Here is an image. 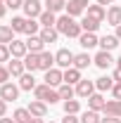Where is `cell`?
I'll list each match as a JSON object with an SVG mask.
<instances>
[{"mask_svg":"<svg viewBox=\"0 0 121 123\" xmlns=\"http://www.w3.org/2000/svg\"><path fill=\"white\" fill-rule=\"evenodd\" d=\"M55 29L60 31V33H64L67 38H81V33H83L81 24L76 21L74 17H69V14H62L60 19H57V26H55Z\"/></svg>","mask_w":121,"mask_h":123,"instance_id":"obj_1","label":"cell"},{"mask_svg":"<svg viewBox=\"0 0 121 123\" xmlns=\"http://www.w3.org/2000/svg\"><path fill=\"white\" fill-rule=\"evenodd\" d=\"M33 95H36V99H40V102H45V104H55V102H60V92L55 90L52 85H47V83H43V85H36V90H33Z\"/></svg>","mask_w":121,"mask_h":123,"instance_id":"obj_2","label":"cell"},{"mask_svg":"<svg viewBox=\"0 0 121 123\" xmlns=\"http://www.w3.org/2000/svg\"><path fill=\"white\" fill-rule=\"evenodd\" d=\"M24 14L29 17V19H38V17L43 14V2L40 0H24Z\"/></svg>","mask_w":121,"mask_h":123,"instance_id":"obj_3","label":"cell"},{"mask_svg":"<svg viewBox=\"0 0 121 123\" xmlns=\"http://www.w3.org/2000/svg\"><path fill=\"white\" fill-rule=\"evenodd\" d=\"M19 90H21V88H17L14 83L7 80V83L0 85V99H5V102H14L17 97H19Z\"/></svg>","mask_w":121,"mask_h":123,"instance_id":"obj_4","label":"cell"},{"mask_svg":"<svg viewBox=\"0 0 121 123\" xmlns=\"http://www.w3.org/2000/svg\"><path fill=\"white\" fill-rule=\"evenodd\" d=\"M55 64H57L60 69H69V66H74V52H69L67 47H62L60 52L55 55Z\"/></svg>","mask_w":121,"mask_h":123,"instance_id":"obj_5","label":"cell"},{"mask_svg":"<svg viewBox=\"0 0 121 123\" xmlns=\"http://www.w3.org/2000/svg\"><path fill=\"white\" fill-rule=\"evenodd\" d=\"M86 7H88V0H69V2H67V14L76 19L78 14L86 12Z\"/></svg>","mask_w":121,"mask_h":123,"instance_id":"obj_6","label":"cell"},{"mask_svg":"<svg viewBox=\"0 0 121 123\" xmlns=\"http://www.w3.org/2000/svg\"><path fill=\"white\" fill-rule=\"evenodd\" d=\"M10 55L12 57H17V59H24L26 55H29V47H26V40H12L10 43Z\"/></svg>","mask_w":121,"mask_h":123,"instance_id":"obj_7","label":"cell"},{"mask_svg":"<svg viewBox=\"0 0 121 123\" xmlns=\"http://www.w3.org/2000/svg\"><path fill=\"white\" fill-rule=\"evenodd\" d=\"M93 92H95V83H93V80L81 78V80L76 83V95H78V97H86V99H88Z\"/></svg>","mask_w":121,"mask_h":123,"instance_id":"obj_8","label":"cell"},{"mask_svg":"<svg viewBox=\"0 0 121 123\" xmlns=\"http://www.w3.org/2000/svg\"><path fill=\"white\" fill-rule=\"evenodd\" d=\"M7 71H10V76H14V78L24 76V74H26V66H24V59H17V57H12V59L7 62Z\"/></svg>","mask_w":121,"mask_h":123,"instance_id":"obj_9","label":"cell"},{"mask_svg":"<svg viewBox=\"0 0 121 123\" xmlns=\"http://www.w3.org/2000/svg\"><path fill=\"white\" fill-rule=\"evenodd\" d=\"M31 111V116H36V118H45L47 116V104L45 102H40V99H33V102H29V107H26Z\"/></svg>","mask_w":121,"mask_h":123,"instance_id":"obj_10","label":"cell"},{"mask_svg":"<svg viewBox=\"0 0 121 123\" xmlns=\"http://www.w3.org/2000/svg\"><path fill=\"white\" fill-rule=\"evenodd\" d=\"M45 83L52 85V88H55V85H62V83H64V71H60V69L52 66L50 71H45Z\"/></svg>","mask_w":121,"mask_h":123,"instance_id":"obj_11","label":"cell"},{"mask_svg":"<svg viewBox=\"0 0 121 123\" xmlns=\"http://www.w3.org/2000/svg\"><path fill=\"white\" fill-rule=\"evenodd\" d=\"M26 47H29V52H33V55H40L43 47H45V43H43L40 36H29L26 38Z\"/></svg>","mask_w":121,"mask_h":123,"instance_id":"obj_12","label":"cell"},{"mask_svg":"<svg viewBox=\"0 0 121 123\" xmlns=\"http://www.w3.org/2000/svg\"><path fill=\"white\" fill-rule=\"evenodd\" d=\"M105 104H107V99L100 92H93L88 97V109H93V111H105Z\"/></svg>","mask_w":121,"mask_h":123,"instance_id":"obj_13","label":"cell"},{"mask_svg":"<svg viewBox=\"0 0 121 123\" xmlns=\"http://www.w3.org/2000/svg\"><path fill=\"white\" fill-rule=\"evenodd\" d=\"M86 14L97 19V21H105L107 19V7H102V5H88L86 7Z\"/></svg>","mask_w":121,"mask_h":123,"instance_id":"obj_14","label":"cell"},{"mask_svg":"<svg viewBox=\"0 0 121 123\" xmlns=\"http://www.w3.org/2000/svg\"><path fill=\"white\" fill-rule=\"evenodd\" d=\"M95 66H97V69H109V66H112V55H109V52H105V50H100V52H97V55H95Z\"/></svg>","mask_w":121,"mask_h":123,"instance_id":"obj_15","label":"cell"},{"mask_svg":"<svg viewBox=\"0 0 121 123\" xmlns=\"http://www.w3.org/2000/svg\"><path fill=\"white\" fill-rule=\"evenodd\" d=\"M100 24H102V21H97V19H93V17H83V19H81V29H83V33H95V31L100 29Z\"/></svg>","mask_w":121,"mask_h":123,"instance_id":"obj_16","label":"cell"},{"mask_svg":"<svg viewBox=\"0 0 121 123\" xmlns=\"http://www.w3.org/2000/svg\"><path fill=\"white\" fill-rule=\"evenodd\" d=\"M24 66H26V71H38L40 69V55H33V52H29L26 57H24Z\"/></svg>","mask_w":121,"mask_h":123,"instance_id":"obj_17","label":"cell"},{"mask_svg":"<svg viewBox=\"0 0 121 123\" xmlns=\"http://www.w3.org/2000/svg\"><path fill=\"white\" fill-rule=\"evenodd\" d=\"M105 116H119L121 118V99H107Z\"/></svg>","mask_w":121,"mask_h":123,"instance_id":"obj_18","label":"cell"},{"mask_svg":"<svg viewBox=\"0 0 121 123\" xmlns=\"http://www.w3.org/2000/svg\"><path fill=\"white\" fill-rule=\"evenodd\" d=\"M107 24H112V26H119L121 24V7L119 5H112L107 10Z\"/></svg>","mask_w":121,"mask_h":123,"instance_id":"obj_19","label":"cell"},{"mask_svg":"<svg viewBox=\"0 0 121 123\" xmlns=\"http://www.w3.org/2000/svg\"><path fill=\"white\" fill-rule=\"evenodd\" d=\"M38 21H40L43 29H52V26H57V17H55V12H47V10H43V14L38 17Z\"/></svg>","mask_w":121,"mask_h":123,"instance_id":"obj_20","label":"cell"},{"mask_svg":"<svg viewBox=\"0 0 121 123\" xmlns=\"http://www.w3.org/2000/svg\"><path fill=\"white\" fill-rule=\"evenodd\" d=\"M78 43H81V47H86V50H90V47H95L97 43H100V38H97L95 33H81V38H78Z\"/></svg>","mask_w":121,"mask_h":123,"instance_id":"obj_21","label":"cell"},{"mask_svg":"<svg viewBox=\"0 0 121 123\" xmlns=\"http://www.w3.org/2000/svg\"><path fill=\"white\" fill-rule=\"evenodd\" d=\"M90 55L88 52H81V55H74V66L78 69V71H83V69H88L90 66Z\"/></svg>","mask_w":121,"mask_h":123,"instance_id":"obj_22","label":"cell"},{"mask_svg":"<svg viewBox=\"0 0 121 123\" xmlns=\"http://www.w3.org/2000/svg\"><path fill=\"white\" fill-rule=\"evenodd\" d=\"M38 36H40V38H43V43H57V38H60V31L55 29V26H52V29H40V33H38Z\"/></svg>","mask_w":121,"mask_h":123,"instance_id":"obj_23","label":"cell"},{"mask_svg":"<svg viewBox=\"0 0 121 123\" xmlns=\"http://www.w3.org/2000/svg\"><path fill=\"white\" fill-rule=\"evenodd\" d=\"M19 88L21 90H36V78L31 71H26L24 76H19Z\"/></svg>","mask_w":121,"mask_h":123,"instance_id":"obj_24","label":"cell"},{"mask_svg":"<svg viewBox=\"0 0 121 123\" xmlns=\"http://www.w3.org/2000/svg\"><path fill=\"white\" fill-rule=\"evenodd\" d=\"M81 80V71L76 69V66H69V69H64V83H69V85H76Z\"/></svg>","mask_w":121,"mask_h":123,"instance_id":"obj_25","label":"cell"},{"mask_svg":"<svg viewBox=\"0 0 121 123\" xmlns=\"http://www.w3.org/2000/svg\"><path fill=\"white\" fill-rule=\"evenodd\" d=\"M114 83H116V80H114L112 76H102V78H97V80H95V90H100V92L112 90V88H114Z\"/></svg>","mask_w":121,"mask_h":123,"instance_id":"obj_26","label":"cell"},{"mask_svg":"<svg viewBox=\"0 0 121 123\" xmlns=\"http://www.w3.org/2000/svg\"><path fill=\"white\" fill-rule=\"evenodd\" d=\"M97 45L102 47L105 52H112L114 47L119 45V38H116V36H105V38H100V43H97Z\"/></svg>","mask_w":121,"mask_h":123,"instance_id":"obj_27","label":"cell"},{"mask_svg":"<svg viewBox=\"0 0 121 123\" xmlns=\"http://www.w3.org/2000/svg\"><path fill=\"white\" fill-rule=\"evenodd\" d=\"M40 29H43V26H40V21H38V19H29V17H26V29H24L26 36H38Z\"/></svg>","mask_w":121,"mask_h":123,"instance_id":"obj_28","label":"cell"},{"mask_svg":"<svg viewBox=\"0 0 121 123\" xmlns=\"http://www.w3.org/2000/svg\"><path fill=\"white\" fill-rule=\"evenodd\" d=\"M52 66H55V55L43 50V52H40V69H43V71H50Z\"/></svg>","mask_w":121,"mask_h":123,"instance_id":"obj_29","label":"cell"},{"mask_svg":"<svg viewBox=\"0 0 121 123\" xmlns=\"http://www.w3.org/2000/svg\"><path fill=\"white\" fill-rule=\"evenodd\" d=\"M14 40V29L12 26H0V43L2 45H10Z\"/></svg>","mask_w":121,"mask_h":123,"instance_id":"obj_30","label":"cell"},{"mask_svg":"<svg viewBox=\"0 0 121 123\" xmlns=\"http://www.w3.org/2000/svg\"><path fill=\"white\" fill-rule=\"evenodd\" d=\"M12 118H14V123H31V111L29 109H17L14 114H12Z\"/></svg>","mask_w":121,"mask_h":123,"instance_id":"obj_31","label":"cell"},{"mask_svg":"<svg viewBox=\"0 0 121 123\" xmlns=\"http://www.w3.org/2000/svg\"><path fill=\"white\" fill-rule=\"evenodd\" d=\"M45 10L47 12H62V10H67V2L64 0H45Z\"/></svg>","mask_w":121,"mask_h":123,"instance_id":"obj_32","label":"cell"},{"mask_svg":"<svg viewBox=\"0 0 121 123\" xmlns=\"http://www.w3.org/2000/svg\"><path fill=\"white\" fill-rule=\"evenodd\" d=\"M57 92H60V97H62V99H74V95H76V88H71L69 83H62Z\"/></svg>","mask_w":121,"mask_h":123,"instance_id":"obj_33","label":"cell"},{"mask_svg":"<svg viewBox=\"0 0 121 123\" xmlns=\"http://www.w3.org/2000/svg\"><path fill=\"white\" fill-rule=\"evenodd\" d=\"M102 118H100V111H93V109H88L83 116H81V123H100Z\"/></svg>","mask_w":121,"mask_h":123,"instance_id":"obj_34","label":"cell"},{"mask_svg":"<svg viewBox=\"0 0 121 123\" xmlns=\"http://www.w3.org/2000/svg\"><path fill=\"white\" fill-rule=\"evenodd\" d=\"M10 26L14 29V33H24V29H26V17H12V24Z\"/></svg>","mask_w":121,"mask_h":123,"instance_id":"obj_35","label":"cell"},{"mask_svg":"<svg viewBox=\"0 0 121 123\" xmlns=\"http://www.w3.org/2000/svg\"><path fill=\"white\" fill-rule=\"evenodd\" d=\"M78 109H81V104H78V99H64V114H78Z\"/></svg>","mask_w":121,"mask_h":123,"instance_id":"obj_36","label":"cell"},{"mask_svg":"<svg viewBox=\"0 0 121 123\" xmlns=\"http://www.w3.org/2000/svg\"><path fill=\"white\" fill-rule=\"evenodd\" d=\"M10 59H12L10 45H2V43H0V64H2V62H10Z\"/></svg>","mask_w":121,"mask_h":123,"instance_id":"obj_37","label":"cell"},{"mask_svg":"<svg viewBox=\"0 0 121 123\" xmlns=\"http://www.w3.org/2000/svg\"><path fill=\"white\" fill-rule=\"evenodd\" d=\"M5 5H7V10H19V7H24V0H5Z\"/></svg>","mask_w":121,"mask_h":123,"instance_id":"obj_38","label":"cell"},{"mask_svg":"<svg viewBox=\"0 0 121 123\" xmlns=\"http://www.w3.org/2000/svg\"><path fill=\"white\" fill-rule=\"evenodd\" d=\"M7 80H10V71H7V66H2V64H0V85H2V83H7Z\"/></svg>","mask_w":121,"mask_h":123,"instance_id":"obj_39","label":"cell"},{"mask_svg":"<svg viewBox=\"0 0 121 123\" xmlns=\"http://www.w3.org/2000/svg\"><path fill=\"white\" fill-rule=\"evenodd\" d=\"M112 97H114V99H121V83H114V88H112Z\"/></svg>","mask_w":121,"mask_h":123,"instance_id":"obj_40","label":"cell"},{"mask_svg":"<svg viewBox=\"0 0 121 123\" xmlns=\"http://www.w3.org/2000/svg\"><path fill=\"white\" fill-rule=\"evenodd\" d=\"M62 123H81V121H78V118H76L74 114H67V116H64V118H62Z\"/></svg>","mask_w":121,"mask_h":123,"instance_id":"obj_41","label":"cell"},{"mask_svg":"<svg viewBox=\"0 0 121 123\" xmlns=\"http://www.w3.org/2000/svg\"><path fill=\"white\" fill-rule=\"evenodd\" d=\"M100 123H121V118H119V116H105Z\"/></svg>","mask_w":121,"mask_h":123,"instance_id":"obj_42","label":"cell"},{"mask_svg":"<svg viewBox=\"0 0 121 123\" xmlns=\"http://www.w3.org/2000/svg\"><path fill=\"white\" fill-rule=\"evenodd\" d=\"M5 111H7V102H5V99H0V118L5 116Z\"/></svg>","mask_w":121,"mask_h":123,"instance_id":"obj_43","label":"cell"},{"mask_svg":"<svg viewBox=\"0 0 121 123\" xmlns=\"http://www.w3.org/2000/svg\"><path fill=\"white\" fill-rule=\"evenodd\" d=\"M112 78H114L116 83H121V66H116V71H114V76H112Z\"/></svg>","mask_w":121,"mask_h":123,"instance_id":"obj_44","label":"cell"},{"mask_svg":"<svg viewBox=\"0 0 121 123\" xmlns=\"http://www.w3.org/2000/svg\"><path fill=\"white\" fill-rule=\"evenodd\" d=\"M114 0H97V5H102V7H107V5H112Z\"/></svg>","mask_w":121,"mask_h":123,"instance_id":"obj_45","label":"cell"},{"mask_svg":"<svg viewBox=\"0 0 121 123\" xmlns=\"http://www.w3.org/2000/svg\"><path fill=\"white\" fill-rule=\"evenodd\" d=\"M7 14V5H0V17H5Z\"/></svg>","mask_w":121,"mask_h":123,"instance_id":"obj_46","label":"cell"},{"mask_svg":"<svg viewBox=\"0 0 121 123\" xmlns=\"http://www.w3.org/2000/svg\"><path fill=\"white\" fill-rule=\"evenodd\" d=\"M0 123H14V118H5V116H2V118H0Z\"/></svg>","mask_w":121,"mask_h":123,"instance_id":"obj_47","label":"cell"},{"mask_svg":"<svg viewBox=\"0 0 121 123\" xmlns=\"http://www.w3.org/2000/svg\"><path fill=\"white\" fill-rule=\"evenodd\" d=\"M114 36H116V38H119V40H121V24H119V26H116V33H114Z\"/></svg>","mask_w":121,"mask_h":123,"instance_id":"obj_48","label":"cell"},{"mask_svg":"<svg viewBox=\"0 0 121 123\" xmlns=\"http://www.w3.org/2000/svg\"><path fill=\"white\" fill-rule=\"evenodd\" d=\"M31 123H45V121H43V118H36V116H33V118H31Z\"/></svg>","mask_w":121,"mask_h":123,"instance_id":"obj_49","label":"cell"},{"mask_svg":"<svg viewBox=\"0 0 121 123\" xmlns=\"http://www.w3.org/2000/svg\"><path fill=\"white\" fill-rule=\"evenodd\" d=\"M116 64H119V66H121V57H119V59H116Z\"/></svg>","mask_w":121,"mask_h":123,"instance_id":"obj_50","label":"cell"},{"mask_svg":"<svg viewBox=\"0 0 121 123\" xmlns=\"http://www.w3.org/2000/svg\"><path fill=\"white\" fill-rule=\"evenodd\" d=\"M0 5H5V0H0Z\"/></svg>","mask_w":121,"mask_h":123,"instance_id":"obj_51","label":"cell"},{"mask_svg":"<svg viewBox=\"0 0 121 123\" xmlns=\"http://www.w3.org/2000/svg\"><path fill=\"white\" fill-rule=\"evenodd\" d=\"M64 2H69V0H64Z\"/></svg>","mask_w":121,"mask_h":123,"instance_id":"obj_52","label":"cell"},{"mask_svg":"<svg viewBox=\"0 0 121 123\" xmlns=\"http://www.w3.org/2000/svg\"><path fill=\"white\" fill-rule=\"evenodd\" d=\"M50 123H52V121H50Z\"/></svg>","mask_w":121,"mask_h":123,"instance_id":"obj_53","label":"cell"}]
</instances>
